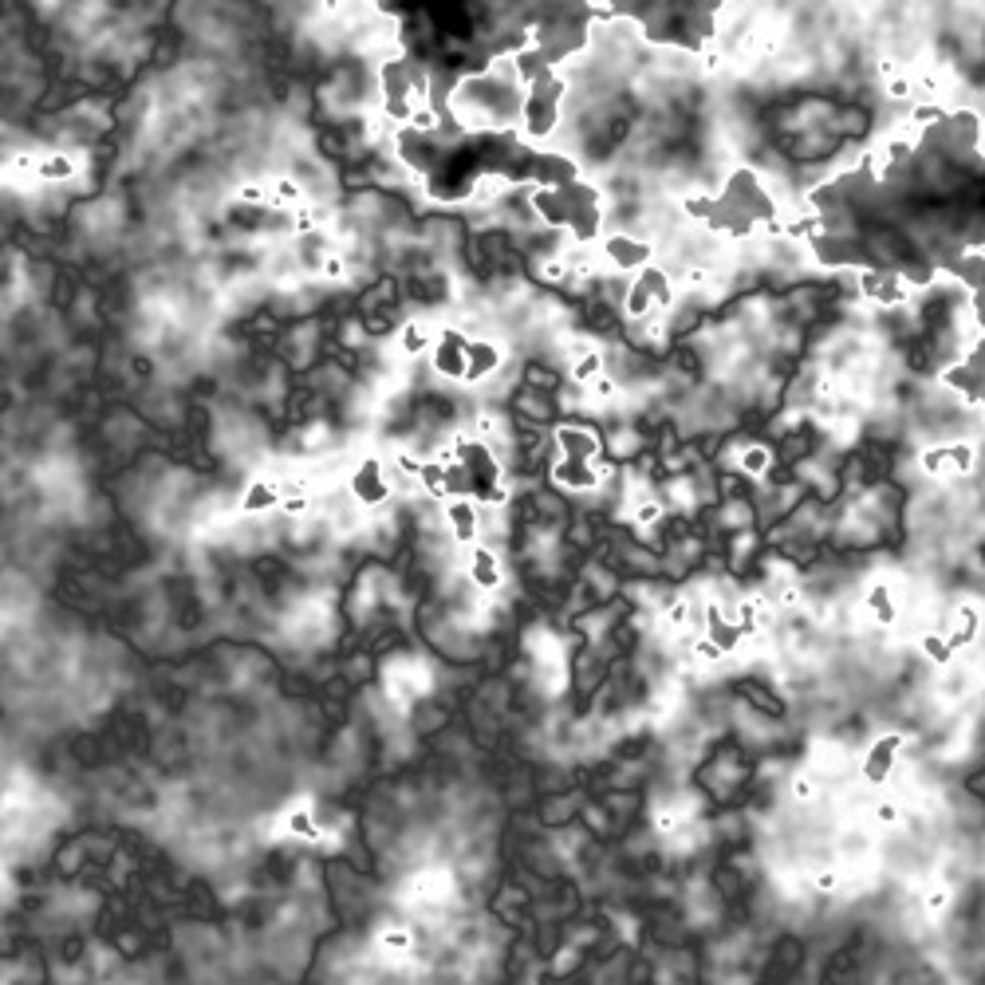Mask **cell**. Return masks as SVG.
<instances>
[{"mask_svg": "<svg viewBox=\"0 0 985 985\" xmlns=\"http://www.w3.org/2000/svg\"><path fill=\"white\" fill-rule=\"evenodd\" d=\"M919 903L930 919H942V915L954 907V887H950V883H930V887H922Z\"/></svg>", "mask_w": 985, "mask_h": 985, "instance_id": "obj_3", "label": "cell"}, {"mask_svg": "<svg viewBox=\"0 0 985 985\" xmlns=\"http://www.w3.org/2000/svg\"><path fill=\"white\" fill-rule=\"evenodd\" d=\"M812 891L824 895V899H832V895L840 891V871H836V867H820V871L812 875Z\"/></svg>", "mask_w": 985, "mask_h": 985, "instance_id": "obj_7", "label": "cell"}, {"mask_svg": "<svg viewBox=\"0 0 985 985\" xmlns=\"http://www.w3.org/2000/svg\"><path fill=\"white\" fill-rule=\"evenodd\" d=\"M477 521H481V513L469 501H454L450 505V528H454V536H458L461 544H469L477 536Z\"/></svg>", "mask_w": 985, "mask_h": 985, "instance_id": "obj_4", "label": "cell"}, {"mask_svg": "<svg viewBox=\"0 0 985 985\" xmlns=\"http://www.w3.org/2000/svg\"><path fill=\"white\" fill-rule=\"evenodd\" d=\"M922 651H926V658H930L934 666H946V662L954 658V647L946 643L942 631H926V635H922Z\"/></svg>", "mask_w": 985, "mask_h": 985, "instance_id": "obj_6", "label": "cell"}, {"mask_svg": "<svg viewBox=\"0 0 985 985\" xmlns=\"http://www.w3.org/2000/svg\"><path fill=\"white\" fill-rule=\"evenodd\" d=\"M379 942H383L387 954H410V946H414V938H410L406 930H387Z\"/></svg>", "mask_w": 985, "mask_h": 985, "instance_id": "obj_8", "label": "cell"}, {"mask_svg": "<svg viewBox=\"0 0 985 985\" xmlns=\"http://www.w3.org/2000/svg\"><path fill=\"white\" fill-rule=\"evenodd\" d=\"M288 832L300 836V840H308V844H316V840L324 836L320 824H316V816H312L308 808H292V812H288Z\"/></svg>", "mask_w": 985, "mask_h": 985, "instance_id": "obj_5", "label": "cell"}, {"mask_svg": "<svg viewBox=\"0 0 985 985\" xmlns=\"http://www.w3.org/2000/svg\"><path fill=\"white\" fill-rule=\"evenodd\" d=\"M268 505H276V493H272L268 485H257V489L249 493V501H245L249 513H253V509H268Z\"/></svg>", "mask_w": 985, "mask_h": 985, "instance_id": "obj_9", "label": "cell"}, {"mask_svg": "<svg viewBox=\"0 0 985 985\" xmlns=\"http://www.w3.org/2000/svg\"><path fill=\"white\" fill-rule=\"evenodd\" d=\"M469 580L477 584L481 591L501 588V564L489 548H473V560H469Z\"/></svg>", "mask_w": 985, "mask_h": 985, "instance_id": "obj_1", "label": "cell"}, {"mask_svg": "<svg viewBox=\"0 0 985 985\" xmlns=\"http://www.w3.org/2000/svg\"><path fill=\"white\" fill-rule=\"evenodd\" d=\"M678 812H670V808H662V812H655V832H662V836H674L678 832Z\"/></svg>", "mask_w": 985, "mask_h": 985, "instance_id": "obj_10", "label": "cell"}, {"mask_svg": "<svg viewBox=\"0 0 985 985\" xmlns=\"http://www.w3.org/2000/svg\"><path fill=\"white\" fill-rule=\"evenodd\" d=\"M820 796H824V788H820V777H816L812 769L788 773V800H792L796 808H812Z\"/></svg>", "mask_w": 985, "mask_h": 985, "instance_id": "obj_2", "label": "cell"}, {"mask_svg": "<svg viewBox=\"0 0 985 985\" xmlns=\"http://www.w3.org/2000/svg\"><path fill=\"white\" fill-rule=\"evenodd\" d=\"M40 174L44 178H64V174H71V162L67 158H52L48 166H40Z\"/></svg>", "mask_w": 985, "mask_h": 985, "instance_id": "obj_11", "label": "cell"}]
</instances>
